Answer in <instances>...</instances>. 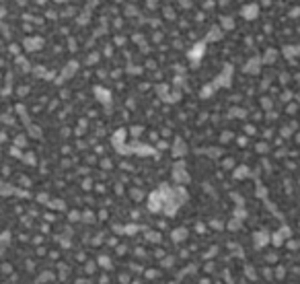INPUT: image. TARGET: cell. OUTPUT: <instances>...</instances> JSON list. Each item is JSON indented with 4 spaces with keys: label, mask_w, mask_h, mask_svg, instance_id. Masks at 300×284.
Returning <instances> with one entry per match:
<instances>
[{
    "label": "cell",
    "mask_w": 300,
    "mask_h": 284,
    "mask_svg": "<svg viewBox=\"0 0 300 284\" xmlns=\"http://www.w3.org/2000/svg\"><path fill=\"white\" fill-rule=\"evenodd\" d=\"M175 155H185V144L183 142H175Z\"/></svg>",
    "instance_id": "cell-1"
},
{
    "label": "cell",
    "mask_w": 300,
    "mask_h": 284,
    "mask_svg": "<svg viewBox=\"0 0 300 284\" xmlns=\"http://www.w3.org/2000/svg\"><path fill=\"white\" fill-rule=\"evenodd\" d=\"M164 17H167L169 21H173V19H175V14H173V10H171V8H164Z\"/></svg>",
    "instance_id": "cell-2"
},
{
    "label": "cell",
    "mask_w": 300,
    "mask_h": 284,
    "mask_svg": "<svg viewBox=\"0 0 300 284\" xmlns=\"http://www.w3.org/2000/svg\"><path fill=\"white\" fill-rule=\"evenodd\" d=\"M2 19H4V8L0 6V21H2Z\"/></svg>",
    "instance_id": "cell-3"
},
{
    "label": "cell",
    "mask_w": 300,
    "mask_h": 284,
    "mask_svg": "<svg viewBox=\"0 0 300 284\" xmlns=\"http://www.w3.org/2000/svg\"><path fill=\"white\" fill-rule=\"evenodd\" d=\"M35 2H37V4H45L48 0H35Z\"/></svg>",
    "instance_id": "cell-4"
}]
</instances>
